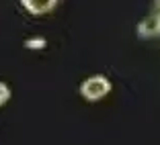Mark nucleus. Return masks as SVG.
Listing matches in <instances>:
<instances>
[{"label": "nucleus", "instance_id": "nucleus-2", "mask_svg": "<svg viewBox=\"0 0 160 145\" xmlns=\"http://www.w3.org/2000/svg\"><path fill=\"white\" fill-rule=\"evenodd\" d=\"M21 4L31 14H47L53 10V6L58 4V0H21Z\"/></svg>", "mask_w": 160, "mask_h": 145}, {"label": "nucleus", "instance_id": "nucleus-5", "mask_svg": "<svg viewBox=\"0 0 160 145\" xmlns=\"http://www.w3.org/2000/svg\"><path fill=\"white\" fill-rule=\"evenodd\" d=\"M25 45H27V47H43V39H35V41H31V39H29Z\"/></svg>", "mask_w": 160, "mask_h": 145}, {"label": "nucleus", "instance_id": "nucleus-4", "mask_svg": "<svg viewBox=\"0 0 160 145\" xmlns=\"http://www.w3.org/2000/svg\"><path fill=\"white\" fill-rule=\"evenodd\" d=\"M8 98H10V88L4 84V82H0V106L4 102H8Z\"/></svg>", "mask_w": 160, "mask_h": 145}, {"label": "nucleus", "instance_id": "nucleus-3", "mask_svg": "<svg viewBox=\"0 0 160 145\" xmlns=\"http://www.w3.org/2000/svg\"><path fill=\"white\" fill-rule=\"evenodd\" d=\"M140 33L142 35H158L160 33V10H156L150 19H146L144 23L140 25Z\"/></svg>", "mask_w": 160, "mask_h": 145}, {"label": "nucleus", "instance_id": "nucleus-1", "mask_svg": "<svg viewBox=\"0 0 160 145\" xmlns=\"http://www.w3.org/2000/svg\"><path fill=\"white\" fill-rule=\"evenodd\" d=\"M109 92H111V82L105 76H90L80 86V94L86 100H90V102H97V100L105 98Z\"/></svg>", "mask_w": 160, "mask_h": 145}]
</instances>
